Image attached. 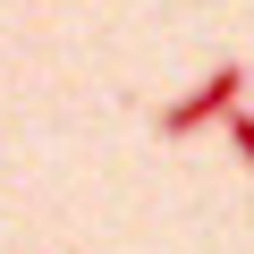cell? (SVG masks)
I'll use <instances>...</instances> for the list:
<instances>
[{"label": "cell", "mask_w": 254, "mask_h": 254, "mask_svg": "<svg viewBox=\"0 0 254 254\" xmlns=\"http://www.w3.org/2000/svg\"><path fill=\"white\" fill-rule=\"evenodd\" d=\"M237 102H246V60H220V68H203V85H195V93H178V102H170L153 127H161V136L178 144V136H195V127L229 119Z\"/></svg>", "instance_id": "obj_1"}, {"label": "cell", "mask_w": 254, "mask_h": 254, "mask_svg": "<svg viewBox=\"0 0 254 254\" xmlns=\"http://www.w3.org/2000/svg\"><path fill=\"white\" fill-rule=\"evenodd\" d=\"M229 144H237V161H246V170H254V110H246V102H237V110H229Z\"/></svg>", "instance_id": "obj_2"}]
</instances>
